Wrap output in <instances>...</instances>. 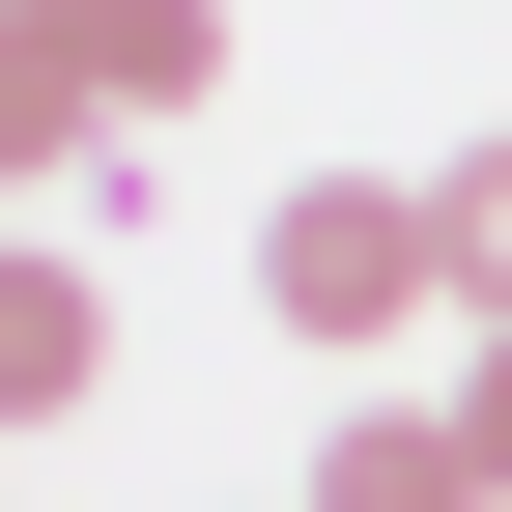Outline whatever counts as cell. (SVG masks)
<instances>
[{
  "mask_svg": "<svg viewBox=\"0 0 512 512\" xmlns=\"http://www.w3.org/2000/svg\"><path fill=\"white\" fill-rule=\"evenodd\" d=\"M86 370H114V285H86V256H29V228H0V427H57Z\"/></svg>",
  "mask_w": 512,
  "mask_h": 512,
  "instance_id": "cell-3",
  "label": "cell"
},
{
  "mask_svg": "<svg viewBox=\"0 0 512 512\" xmlns=\"http://www.w3.org/2000/svg\"><path fill=\"white\" fill-rule=\"evenodd\" d=\"M427 228H456V313L512 342V143H456V171H427Z\"/></svg>",
  "mask_w": 512,
  "mask_h": 512,
  "instance_id": "cell-6",
  "label": "cell"
},
{
  "mask_svg": "<svg viewBox=\"0 0 512 512\" xmlns=\"http://www.w3.org/2000/svg\"><path fill=\"white\" fill-rule=\"evenodd\" d=\"M57 171H114V114H86L57 29H0V200H57Z\"/></svg>",
  "mask_w": 512,
  "mask_h": 512,
  "instance_id": "cell-5",
  "label": "cell"
},
{
  "mask_svg": "<svg viewBox=\"0 0 512 512\" xmlns=\"http://www.w3.org/2000/svg\"><path fill=\"white\" fill-rule=\"evenodd\" d=\"M0 29H57V0H0Z\"/></svg>",
  "mask_w": 512,
  "mask_h": 512,
  "instance_id": "cell-8",
  "label": "cell"
},
{
  "mask_svg": "<svg viewBox=\"0 0 512 512\" xmlns=\"http://www.w3.org/2000/svg\"><path fill=\"white\" fill-rule=\"evenodd\" d=\"M256 313H285V342H427V313H456V228H427V171H313L285 228H256Z\"/></svg>",
  "mask_w": 512,
  "mask_h": 512,
  "instance_id": "cell-1",
  "label": "cell"
},
{
  "mask_svg": "<svg viewBox=\"0 0 512 512\" xmlns=\"http://www.w3.org/2000/svg\"><path fill=\"white\" fill-rule=\"evenodd\" d=\"M456 456H484V512H512V342H484V370H456Z\"/></svg>",
  "mask_w": 512,
  "mask_h": 512,
  "instance_id": "cell-7",
  "label": "cell"
},
{
  "mask_svg": "<svg viewBox=\"0 0 512 512\" xmlns=\"http://www.w3.org/2000/svg\"><path fill=\"white\" fill-rule=\"evenodd\" d=\"M313 512H484L456 399H370V427H313Z\"/></svg>",
  "mask_w": 512,
  "mask_h": 512,
  "instance_id": "cell-4",
  "label": "cell"
},
{
  "mask_svg": "<svg viewBox=\"0 0 512 512\" xmlns=\"http://www.w3.org/2000/svg\"><path fill=\"white\" fill-rule=\"evenodd\" d=\"M57 57H86V114L143 143V114H200V86H228V0H57Z\"/></svg>",
  "mask_w": 512,
  "mask_h": 512,
  "instance_id": "cell-2",
  "label": "cell"
}]
</instances>
